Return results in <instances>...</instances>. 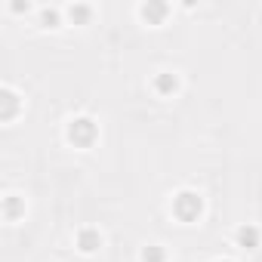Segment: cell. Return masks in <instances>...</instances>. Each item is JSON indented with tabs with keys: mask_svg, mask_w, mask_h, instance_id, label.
<instances>
[{
	"mask_svg": "<svg viewBox=\"0 0 262 262\" xmlns=\"http://www.w3.org/2000/svg\"><path fill=\"white\" fill-rule=\"evenodd\" d=\"M173 210H176V216L179 219H198V213H201V198L194 194V191H182L179 198H176V204H173Z\"/></svg>",
	"mask_w": 262,
	"mask_h": 262,
	"instance_id": "2",
	"label": "cell"
},
{
	"mask_svg": "<svg viewBox=\"0 0 262 262\" xmlns=\"http://www.w3.org/2000/svg\"><path fill=\"white\" fill-rule=\"evenodd\" d=\"M16 108H19V102H16V96H13L10 90H4V120H10V117L16 114Z\"/></svg>",
	"mask_w": 262,
	"mask_h": 262,
	"instance_id": "8",
	"label": "cell"
},
{
	"mask_svg": "<svg viewBox=\"0 0 262 262\" xmlns=\"http://www.w3.org/2000/svg\"><path fill=\"white\" fill-rule=\"evenodd\" d=\"M237 241H241V247H247V250L259 247V228H253V225H244V228L237 231Z\"/></svg>",
	"mask_w": 262,
	"mask_h": 262,
	"instance_id": "6",
	"label": "cell"
},
{
	"mask_svg": "<svg viewBox=\"0 0 262 262\" xmlns=\"http://www.w3.org/2000/svg\"><path fill=\"white\" fill-rule=\"evenodd\" d=\"M142 259H145V262H164V250H161V247H148V250L142 253Z\"/></svg>",
	"mask_w": 262,
	"mask_h": 262,
	"instance_id": "10",
	"label": "cell"
},
{
	"mask_svg": "<svg viewBox=\"0 0 262 262\" xmlns=\"http://www.w3.org/2000/svg\"><path fill=\"white\" fill-rule=\"evenodd\" d=\"M19 213V201L16 198H7V219H13Z\"/></svg>",
	"mask_w": 262,
	"mask_h": 262,
	"instance_id": "11",
	"label": "cell"
},
{
	"mask_svg": "<svg viewBox=\"0 0 262 262\" xmlns=\"http://www.w3.org/2000/svg\"><path fill=\"white\" fill-rule=\"evenodd\" d=\"M99 244H102V237H99V231H93V228H83V231L77 234V247H80L83 253H93Z\"/></svg>",
	"mask_w": 262,
	"mask_h": 262,
	"instance_id": "5",
	"label": "cell"
},
{
	"mask_svg": "<svg viewBox=\"0 0 262 262\" xmlns=\"http://www.w3.org/2000/svg\"><path fill=\"white\" fill-rule=\"evenodd\" d=\"M176 86H179V80H176V74H170V71H164V74H158V77H155V90H158L161 96L176 93Z\"/></svg>",
	"mask_w": 262,
	"mask_h": 262,
	"instance_id": "4",
	"label": "cell"
},
{
	"mask_svg": "<svg viewBox=\"0 0 262 262\" xmlns=\"http://www.w3.org/2000/svg\"><path fill=\"white\" fill-rule=\"evenodd\" d=\"M68 16H71L74 25H83V22H90V7L86 4H74V7H68Z\"/></svg>",
	"mask_w": 262,
	"mask_h": 262,
	"instance_id": "7",
	"label": "cell"
},
{
	"mask_svg": "<svg viewBox=\"0 0 262 262\" xmlns=\"http://www.w3.org/2000/svg\"><path fill=\"white\" fill-rule=\"evenodd\" d=\"M142 19L148 22V25H161L164 19H167V13H170V7L167 4H142Z\"/></svg>",
	"mask_w": 262,
	"mask_h": 262,
	"instance_id": "3",
	"label": "cell"
},
{
	"mask_svg": "<svg viewBox=\"0 0 262 262\" xmlns=\"http://www.w3.org/2000/svg\"><path fill=\"white\" fill-rule=\"evenodd\" d=\"M40 19H43V25H47V28H56V25H59V10H43V13H40Z\"/></svg>",
	"mask_w": 262,
	"mask_h": 262,
	"instance_id": "9",
	"label": "cell"
},
{
	"mask_svg": "<svg viewBox=\"0 0 262 262\" xmlns=\"http://www.w3.org/2000/svg\"><path fill=\"white\" fill-rule=\"evenodd\" d=\"M68 139H71L74 145H90V142L96 139V123H93L90 117L71 120V126H68Z\"/></svg>",
	"mask_w": 262,
	"mask_h": 262,
	"instance_id": "1",
	"label": "cell"
}]
</instances>
